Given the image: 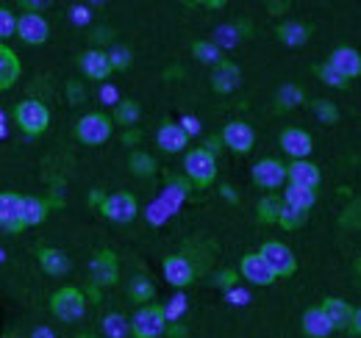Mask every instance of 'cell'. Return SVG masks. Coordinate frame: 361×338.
Listing matches in <instances>:
<instances>
[{
    "mask_svg": "<svg viewBox=\"0 0 361 338\" xmlns=\"http://www.w3.org/2000/svg\"><path fill=\"white\" fill-rule=\"evenodd\" d=\"M178 125L186 136H197V133H200V120H197V117H189V114H186V117H180Z\"/></svg>",
    "mask_w": 361,
    "mask_h": 338,
    "instance_id": "bcb514c9",
    "label": "cell"
},
{
    "mask_svg": "<svg viewBox=\"0 0 361 338\" xmlns=\"http://www.w3.org/2000/svg\"><path fill=\"white\" fill-rule=\"evenodd\" d=\"M67 94H70V103H73V106H78V103L87 100V89L78 84V81H70V84H67Z\"/></svg>",
    "mask_w": 361,
    "mask_h": 338,
    "instance_id": "ee69618b",
    "label": "cell"
},
{
    "mask_svg": "<svg viewBox=\"0 0 361 338\" xmlns=\"http://www.w3.org/2000/svg\"><path fill=\"white\" fill-rule=\"evenodd\" d=\"M100 100H103V103H109V106H117V103H120V94H117V89H114V86L103 84L100 86Z\"/></svg>",
    "mask_w": 361,
    "mask_h": 338,
    "instance_id": "7dc6e473",
    "label": "cell"
},
{
    "mask_svg": "<svg viewBox=\"0 0 361 338\" xmlns=\"http://www.w3.org/2000/svg\"><path fill=\"white\" fill-rule=\"evenodd\" d=\"M78 67H81V73H84L90 81H100V84H106V81H109V75H111V67H109L106 50H100V47L84 50V53L78 56Z\"/></svg>",
    "mask_w": 361,
    "mask_h": 338,
    "instance_id": "9a60e30c",
    "label": "cell"
},
{
    "mask_svg": "<svg viewBox=\"0 0 361 338\" xmlns=\"http://www.w3.org/2000/svg\"><path fill=\"white\" fill-rule=\"evenodd\" d=\"M220 192H223V197H226V200H231V203H236V200H239V197L233 194V189H231V186H223Z\"/></svg>",
    "mask_w": 361,
    "mask_h": 338,
    "instance_id": "db71d44e",
    "label": "cell"
},
{
    "mask_svg": "<svg viewBox=\"0 0 361 338\" xmlns=\"http://www.w3.org/2000/svg\"><path fill=\"white\" fill-rule=\"evenodd\" d=\"M164 277H167L170 286L186 289L195 280V266L183 255H170V258H164Z\"/></svg>",
    "mask_w": 361,
    "mask_h": 338,
    "instance_id": "ac0fdd59",
    "label": "cell"
},
{
    "mask_svg": "<svg viewBox=\"0 0 361 338\" xmlns=\"http://www.w3.org/2000/svg\"><path fill=\"white\" fill-rule=\"evenodd\" d=\"M14 123L25 136H42L50 125V111L42 100H20L14 108Z\"/></svg>",
    "mask_w": 361,
    "mask_h": 338,
    "instance_id": "7a4b0ae2",
    "label": "cell"
},
{
    "mask_svg": "<svg viewBox=\"0 0 361 338\" xmlns=\"http://www.w3.org/2000/svg\"><path fill=\"white\" fill-rule=\"evenodd\" d=\"M328 64H331L339 75H345L348 81H353V78L361 75V56H359V50H353V47H336V50L331 53Z\"/></svg>",
    "mask_w": 361,
    "mask_h": 338,
    "instance_id": "d6986e66",
    "label": "cell"
},
{
    "mask_svg": "<svg viewBox=\"0 0 361 338\" xmlns=\"http://www.w3.org/2000/svg\"><path fill=\"white\" fill-rule=\"evenodd\" d=\"M314 73H317V78H319L325 86H334V89H348V86H350V81H348L345 75H339L328 61H325V64H317Z\"/></svg>",
    "mask_w": 361,
    "mask_h": 338,
    "instance_id": "8d00e7d4",
    "label": "cell"
},
{
    "mask_svg": "<svg viewBox=\"0 0 361 338\" xmlns=\"http://www.w3.org/2000/svg\"><path fill=\"white\" fill-rule=\"evenodd\" d=\"M128 167H131V172H134L136 177H153L156 175V158L147 156V153H142V150H136V153H131V158H128Z\"/></svg>",
    "mask_w": 361,
    "mask_h": 338,
    "instance_id": "836d02e7",
    "label": "cell"
},
{
    "mask_svg": "<svg viewBox=\"0 0 361 338\" xmlns=\"http://www.w3.org/2000/svg\"><path fill=\"white\" fill-rule=\"evenodd\" d=\"M70 20H73L75 25H90L92 8L90 6H73V8H70Z\"/></svg>",
    "mask_w": 361,
    "mask_h": 338,
    "instance_id": "b9f144b4",
    "label": "cell"
},
{
    "mask_svg": "<svg viewBox=\"0 0 361 338\" xmlns=\"http://www.w3.org/2000/svg\"><path fill=\"white\" fill-rule=\"evenodd\" d=\"M20 203H23V194H17V192H3L0 194V227L8 230V233H20L23 230Z\"/></svg>",
    "mask_w": 361,
    "mask_h": 338,
    "instance_id": "ffe728a7",
    "label": "cell"
},
{
    "mask_svg": "<svg viewBox=\"0 0 361 338\" xmlns=\"http://www.w3.org/2000/svg\"><path fill=\"white\" fill-rule=\"evenodd\" d=\"M312 111H314V117L322 125H336L339 123V108L331 100H314L312 103Z\"/></svg>",
    "mask_w": 361,
    "mask_h": 338,
    "instance_id": "d590c367",
    "label": "cell"
},
{
    "mask_svg": "<svg viewBox=\"0 0 361 338\" xmlns=\"http://www.w3.org/2000/svg\"><path fill=\"white\" fill-rule=\"evenodd\" d=\"M303 97H306L303 89H298L295 84H283L275 94V108L278 111H292V108H298L303 103Z\"/></svg>",
    "mask_w": 361,
    "mask_h": 338,
    "instance_id": "f1b7e54d",
    "label": "cell"
},
{
    "mask_svg": "<svg viewBox=\"0 0 361 338\" xmlns=\"http://www.w3.org/2000/svg\"><path fill=\"white\" fill-rule=\"evenodd\" d=\"M106 58H109L111 73H114V70H117V73H123V70H128V67H131V50H128V47H123V44L111 47V50L106 53Z\"/></svg>",
    "mask_w": 361,
    "mask_h": 338,
    "instance_id": "74e56055",
    "label": "cell"
},
{
    "mask_svg": "<svg viewBox=\"0 0 361 338\" xmlns=\"http://www.w3.org/2000/svg\"><path fill=\"white\" fill-rule=\"evenodd\" d=\"M156 144H159L164 153H183L186 144H189V136L180 130L178 123L164 120V123L159 125V133H156Z\"/></svg>",
    "mask_w": 361,
    "mask_h": 338,
    "instance_id": "44dd1931",
    "label": "cell"
},
{
    "mask_svg": "<svg viewBox=\"0 0 361 338\" xmlns=\"http://www.w3.org/2000/svg\"><path fill=\"white\" fill-rule=\"evenodd\" d=\"M90 277L94 286H117L120 280V263H117V255L111 250H100V253L92 258L90 263Z\"/></svg>",
    "mask_w": 361,
    "mask_h": 338,
    "instance_id": "9c48e42d",
    "label": "cell"
},
{
    "mask_svg": "<svg viewBox=\"0 0 361 338\" xmlns=\"http://www.w3.org/2000/svg\"><path fill=\"white\" fill-rule=\"evenodd\" d=\"M14 28H17V17H14V11H8V8L0 6V42L8 39V37H14Z\"/></svg>",
    "mask_w": 361,
    "mask_h": 338,
    "instance_id": "60d3db41",
    "label": "cell"
},
{
    "mask_svg": "<svg viewBox=\"0 0 361 338\" xmlns=\"http://www.w3.org/2000/svg\"><path fill=\"white\" fill-rule=\"evenodd\" d=\"M31 338H56V333H53L50 327H37V330L31 333Z\"/></svg>",
    "mask_w": 361,
    "mask_h": 338,
    "instance_id": "f5cc1de1",
    "label": "cell"
},
{
    "mask_svg": "<svg viewBox=\"0 0 361 338\" xmlns=\"http://www.w3.org/2000/svg\"><path fill=\"white\" fill-rule=\"evenodd\" d=\"M20 6H23V8L28 11V14H39L42 8H47V3H45V0H23Z\"/></svg>",
    "mask_w": 361,
    "mask_h": 338,
    "instance_id": "c3c4849f",
    "label": "cell"
},
{
    "mask_svg": "<svg viewBox=\"0 0 361 338\" xmlns=\"http://www.w3.org/2000/svg\"><path fill=\"white\" fill-rule=\"evenodd\" d=\"M309 28L303 25V23H281L278 28H275V37H278V42L289 44V47H300V44L309 42Z\"/></svg>",
    "mask_w": 361,
    "mask_h": 338,
    "instance_id": "484cf974",
    "label": "cell"
},
{
    "mask_svg": "<svg viewBox=\"0 0 361 338\" xmlns=\"http://www.w3.org/2000/svg\"><path fill=\"white\" fill-rule=\"evenodd\" d=\"M192 53H195V58H197L200 64H212V67H214V64L223 61V50L214 42H206V39L192 42Z\"/></svg>",
    "mask_w": 361,
    "mask_h": 338,
    "instance_id": "1f68e13d",
    "label": "cell"
},
{
    "mask_svg": "<svg viewBox=\"0 0 361 338\" xmlns=\"http://www.w3.org/2000/svg\"><path fill=\"white\" fill-rule=\"evenodd\" d=\"M306 219H309V211H300V208H292V206H283L281 203V211H278L275 225H281L283 230H298V227L306 225Z\"/></svg>",
    "mask_w": 361,
    "mask_h": 338,
    "instance_id": "4dcf8cb0",
    "label": "cell"
},
{
    "mask_svg": "<svg viewBox=\"0 0 361 338\" xmlns=\"http://www.w3.org/2000/svg\"><path fill=\"white\" fill-rule=\"evenodd\" d=\"M92 42H94V44H109V42H111V31H109V28H100V31H94Z\"/></svg>",
    "mask_w": 361,
    "mask_h": 338,
    "instance_id": "f907efd6",
    "label": "cell"
},
{
    "mask_svg": "<svg viewBox=\"0 0 361 338\" xmlns=\"http://www.w3.org/2000/svg\"><path fill=\"white\" fill-rule=\"evenodd\" d=\"M183 172L195 186H212L217 177V158L212 153H206L203 147H195L183 158Z\"/></svg>",
    "mask_w": 361,
    "mask_h": 338,
    "instance_id": "5b68a950",
    "label": "cell"
},
{
    "mask_svg": "<svg viewBox=\"0 0 361 338\" xmlns=\"http://www.w3.org/2000/svg\"><path fill=\"white\" fill-rule=\"evenodd\" d=\"M50 313L59 322H67V325L81 322L84 313H87V296L81 294L78 289H73V286H64V289L53 292V296H50Z\"/></svg>",
    "mask_w": 361,
    "mask_h": 338,
    "instance_id": "6da1fadb",
    "label": "cell"
},
{
    "mask_svg": "<svg viewBox=\"0 0 361 338\" xmlns=\"http://www.w3.org/2000/svg\"><path fill=\"white\" fill-rule=\"evenodd\" d=\"M220 142L226 144L233 156H247V153L253 150V144H256V133H253V127L247 125V123L233 120V123H228V125L223 127Z\"/></svg>",
    "mask_w": 361,
    "mask_h": 338,
    "instance_id": "ba28073f",
    "label": "cell"
},
{
    "mask_svg": "<svg viewBox=\"0 0 361 338\" xmlns=\"http://www.w3.org/2000/svg\"><path fill=\"white\" fill-rule=\"evenodd\" d=\"M161 311H164V319H167V322H178L180 316L186 313V296L178 292V294L173 296V299H170V302H167Z\"/></svg>",
    "mask_w": 361,
    "mask_h": 338,
    "instance_id": "ab89813d",
    "label": "cell"
},
{
    "mask_svg": "<svg viewBox=\"0 0 361 338\" xmlns=\"http://www.w3.org/2000/svg\"><path fill=\"white\" fill-rule=\"evenodd\" d=\"M111 130H114V123L109 114L103 111H92V114H84L78 123H75V139L90 144V147H97L103 142L111 139Z\"/></svg>",
    "mask_w": 361,
    "mask_h": 338,
    "instance_id": "3957f363",
    "label": "cell"
},
{
    "mask_svg": "<svg viewBox=\"0 0 361 338\" xmlns=\"http://www.w3.org/2000/svg\"><path fill=\"white\" fill-rule=\"evenodd\" d=\"M47 219V203L42 197H23L20 203V222L23 227H37Z\"/></svg>",
    "mask_w": 361,
    "mask_h": 338,
    "instance_id": "cb8c5ba5",
    "label": "cell"
},
{
    "mask_svg": "<svg viewBox=\"0 0 361 338\" xmlns=\"http://www.w3.org/2000/svg\"><path fill=\"white\" fill-rule=\"evenodd\" d=\"M97 211L103 213L106 219L117 222V225H128V222H134L136 213H139V203H136L134 194H128V192H114V194L100 200Z\"/></svg>",
    "mask_w": 361,
    "mask_h": 338,
    "instance_id": "8992f818",
    "label": "cell"
},
{
    "mask_svg": "<svg viewBox=\"0 0 361 338\" xmlns=\"http://www.w3.org/2000/svg\"><path fill=\"white\" fill-rule=\"evenodd\" d=\"M226 302H231V305H239V308H242V305H247V302H250V294L233 286V289H228V292H226Z\"/></svg>",
    "mask_w": 361,
    "mask_h": 338,
    "instance_id": "f6af8a7d",
    "label": "cell"
},
{
    "mask_svg": "<svg viewBox=\"0 0 361 338\" xmlns=\"http://www.w3.org/2000/svg\"><path fill=\"white\" fill-rule=\"evenodd\" d=\"M20 73H23V64H20V56L0 42V92L11 89V86L20 81Z\"/></svg>",
    "mask_w": 361,
    "mask_h": 338,
    "instance_id": "7402d4cb",
    "label": "cell"
},
{
    "mask_svg": "<svg viewBox=\"0 0 361 338\" xmlns=\"http://www.w3.org/2000/svg\"><path fill=\"white\" fill-rule=\"evenodd\" d=\"M214 286H220L223 292L233 289V286H236V272H233V269H223V272H217V275H214Z\"/></svg>",
    "mask_w": 361,
    "mask_h": 338,
    "instance_id": "7bdbcfd3",
    "label": "cell"
},
{
    "mask_svg": "<svg viewBox=\"0 0 361 338\" xmlns=\"http://www.w3.org/2000/svg\"><path fill=\"white\" fill-rule=\"evenodd\" d=\"M136 142H139V130H126V133H123V144L134 147Z\"/></svg>",
    "mask_w": 361,
    "mask_h": 338,
    "instance_id": "816d5d0a",
    "label": "cell"
},
{
    "mask_svg": "<svg viewBox=\"0 0 361 338\" xmlns=\"http://www.w3.org/2000/svg\"><path fill=\"white\" fill-rule=\"evenodd\" d=\"M128 296H131L134 302L150 305V299L156 296V286H153V280H150V277H145V275H134V277H131V283H128Z\"/></svg>",
    "mask_w": 361,
    "mask_h": 338,
    "instance_id": "83f0119b",
    "label": "cell"
},
{
    "mask_svg": "<svg viewBox=\"0 0 361 338\" xmlns=\"http://www.w3.org/2000/svg\"><path fill=\"white\" fill-rule=\"evenodd\" d=\"M78 338H90V336H78Z\"/></svg>",
    "mask_w": 361,
    "mask_h": 338,
    "instance_id": "9f6ffc18",
    "label": "cell"
},
{
    "mask_svg": "<svg viewBox=\"0 0 361 338\" xmlns=\"http://www.w3.org/2000/svg\"><path fill=\"white\" fill-rule=\"evenodd\" d=\"M319 311H322V316L328 319L331 330L348 333L350 319H353V305H350V302H345V299H339V296H325L322 305H319Z\"/></svg>",
    "mask_w": 361,
    "mask_h": 338,
    "instance_id": "4fadbf2b",
    "label": "cell"
},
{
    "mask_svg": "<svg viewBox=\"0 0 361 338\" xmlns=\"http://www.w3.org/2000/svg\"><path fill=\"white\" fill-rule=\"evenodd\" d=\"M242 84V70L231 61V58H223L220 64H214V73H212V89L217 94H231L236 92Z\"/></svg>",
    "mask_w": 361,
    "mask_h": 338,
    "instance_id": "e0dca14e",
    "label": "cell"
},
{
    "mask_svg": "<svg viewBox=\"0 0 361 338\" xmlns=\"http://www.w3.org/2000/svg\"><path fill=\"white\" fill-rule=\"evenodd\" d=\"M239 275H242L247 283H253V286H272V283L278 280L259 253L242 255V261H239Z\"/></svg>",
    "mask_w": 361,
    "mask_h": 338,
    "instance_id": "5bb4252c",
    "label": "cell"
},
{
    "mask_svg": "<svg viewBox=\"0 0 361 338\" xmlns=\"http://www.w3.org/2000/svg\"><path fill=\"white\" fill-rule=\"evenodd\" d=\"M250 177H253V183H256L259 189L275 192V189H281V186L286 183V167H283L281 161H275V158H262V161L253 164Z\"/></svg>",
    "mask_w": 361,
    "mask_h": 338,
    "instance_id": "30bf717a",
    "label": "cell"
},
{
    "mask_svg": "<svg viewBox=\"0 0 361 338\" xmlns=\"http://www.w3.org/2000/svg\"><path fill=\"white\" fill-rule=\"evenodd\" d=\"M239 42V28L236 25H220L217 31H214V44L223 50V47H233V44Z\"/></svg>",
    "mask_w": 361,
    "mask_h": 338,
    "instance_id": "f35d334b",
    "label": "cell"
},
{
    "mask_svg": "<svg viewBox=\"0 0 361 338\" xmlns=\"http://www.w3.org/2000/svg\"><path fill=\"white\" fill-rule=\"evenodd\" d=\"M350 338H353V336H350Z\"/></svg>",
    "mask_w": 361,
    "mask_h": 338,
    "instance_id": "6f0895ef",
    "label": "cell"
},
{
    "mask_svg": "<svg viewBox=\"0 0 361 338\" xmlns=\"http://www.w3.org/2000/svg\"><path fill=\"white\" fill-rule=\"evenodd\" d=\"M314 203H317V192H312V189H300V186H289V183H286V189H283V206L309 211Z\"/></svg>",
    "mask_w": 361,
    "mask_h": 338,
    "instance_id": "4316f807",
    "label": "cell"
},
{
    "mask_svg": "<svg viewBox=\"0 0 361 338\" xmlns=\"http://www.w3.org/2000/svg\"><path fill=\"white\" fill-rule=\"evenodd\" d=\"M37 261H39V266L45 269L47 275H53V277H61V275L70 272V258L61 250H56V247H42L37 253Z\"/></svg>",
    "mask_w": 361,
    "mask_h": 338,
    "instance_id": "603a6c76",
    "label": "cell"
},
{
    "mask_svg": "<svg viewBox=\"0 0 361 338\" xmlns=\"http://www.w3.org/2000/svg\"><path fill=\"white\" fill-rule=\"evenodd\" d=\"M139 114H142V108H139L136 100H120L111 123H117V125H123L126 130H131V127L139 123Z\"/></svg>",
    "mask_w": 361,
    "mask_h": 338,
    "instance_id": "f546056e",
    "label": "cell"
},
{
    "mask_svg": "<svg viewBox=\"0 0 361 338\" xmlns=\"http://www.w3.org/2000/svg\"><path fill=\"white\" fill-rule=\"evenodd\" d=\"M350 333H353V338H359L361 333V311L359 308H353V319H350V327H348Z\"/></svg>",
    "mask_w": 361,
    "mask_h": 338,
    "instance_id": "681fc988",
    "label": "cell"
},
{
    "mask_svg": "<svg viewBox=\"0 0 361 338\" xmlns=\"http://www.w3.org/2000/svg\"><path fill=\"white\" fill-rule=\"evenodd\" d=\"M128 325L134 338H161L167 333V319L161 305H142Z\"/></svg>",
    "mask_w": 361,
    "mask_h": 338,
    "instance_id": "277c9868",
    "label": "cell"
},
{
    "mask_svg": "<svg viewBox=\"0 0 361 338\" xmlns=\"http://www.w3.org/2000/svg\"><path fill=\"white\" fill-rule=\"evenodd\" d=\"M300 330H303L309 338H328L331 333H334L331 325H328V319L322 316L319 308H309V311L303 313V319H300Z\"/></svg>",
    "mask_w": 361,
    "mask_h": 338,
    "instance_id": "d4e9b609",
    "label": "cell"
},
{
    "mask_svg": "<svg viewBox=\"0 0 361 338\" xmlns=\"http://www.w3.org/2000/svg\"><path fill=\"white\" fill-rule=\"evenodd\" d=\"M259 255L264 258V263L270 266V272L275 277H289V275L298 272V258H295V253L286 244H281V242H264Z\"/></svg>",
    "mask_w": 361,
    "mask_h": 338,
    "instance_id": "52a82bcc",
    "label": "cell"
},
{
    "mask_svg": "<svg viewBox=\"0 0 361 338\" xmlns=\"http://www.w3.org/2000/svg\"><path fill=\"white\" fill-rule=\"evenodd\" d=\"M286 183L289 186H300V189H312L317 192V186L322 183V172L312 161H292L286 167Z\"/></svg>",
    "mask_w": 361,
    "mask_h": 338,
    "instance_id": "2e32d148",
    "label": "cell"
},
{
    "mask_svg": "<svg viewBox=\"0 0 361 338\" xmlns=\"http://www.w3.org/2000/svg\"><path fill=\"white\" fill-rule=\"evenodd\" d=\"M6 133H8V130H6V114L0 111V136H6Z\"/></svg>",
    "mask_w": 361,
    "mask_h": 338,
    "instance_id": "11a10c76",
    "label": "cell"
},
{
    "mask_svg": "<svg viewBox=\"0 0 361 338\" xmlns=\"http://www.w3.org/2000/svg\"><path fill=\"white\" fill-rule=\"evenodd\" d=\"M131 333V325L123 313H109L103 316V336L106 338H126Z\"/></svg>",
    "mask_w": 361,
    "mask_h": 338,
    "instance_id": "d6a6232c",
    "label": "cell"
},
{
    "mask_svg": "<svg viewBox=\"0 0 361 338\" xmlns=\"http://www.w3.org/2000/svg\"><path fill=\"white\" fill-rule=\"evenodd\" d=\"M278 211H281V200H278L275 194H267V197H262V200H259L256 216H259V222H262V225H275Z\"/></svg>",
    "mask_w": 361,
    "mask_h": 338,
    "instance_id": "e575fe53",
    "label": "cell"
},
{
    "mask_svg": "<svg viewBox=\"0 0 361 338\" xmlns=\"http://www.w3.org/2000/svg\"><path fill=\"white\" fill-rule=\"evenodd\" d=\"M14 31L25 44H45L50 37V25L42 14H20Z\"/></svg>",
    "mask_w": 361,
    "mask_h": 338,
    "instance_id": "7c38bea8",
    "label": "cell"
},
{
    "mask_svg": "<svg viewBox=\"0 0 361 338\" xmlns=\"http://www.w3.org/2000/svg\"><path fill=\"white\" fill-rule=\"evenodd\" d=\"M281 150L286 156H292V161H306L314 150V142H312V133L303 130V127H286L281 133Z\"/></svg>",
    "mask_w": 361,
    "mask_h": 338,
    "instance_id": "8fae6325",
    "label": "cell"
}]
</instances>
